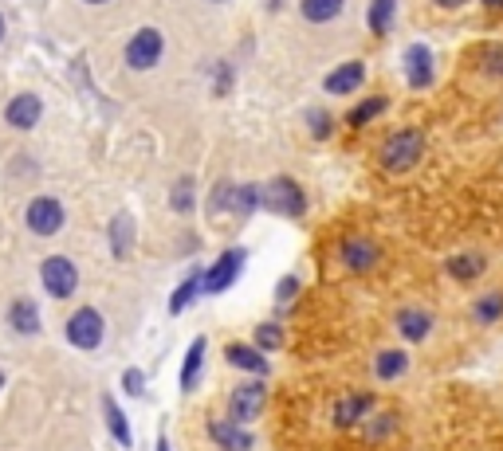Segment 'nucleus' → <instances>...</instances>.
Returning <instances> with one entry per match:
<instances>
[{
    "label": "nucleus",
    "instance_id": "1",
    "mask_svg": "<svg viewBox=\"0 0 503 451\" xmlns=\"http://www.w3.org/2000/svg\"><path fill=\"white\" fill-rule=\"evenodd\" d=\"M425 154V134L421 130H398L382 142V169L385 173H405L413 169Z\"/></svg>",
    "mask_w": 503,
    "mask_h": 451
},
{
    "label": "nucleus",
    "instance_id": "2",
    "mask_svg": "<svg viewBox=\"0 0 503 451\" xmlns=\"http://www.w3.org/2000/svg\"><path fill=\"white\" fill-rule=\"evenodd\" d=\"M260 204L264 208H272V212H280V217H292V220H299L307 212V197H303V189H299L292 177L267 181V185L260 189Z\"/></svg>",
    "mask_w": 503,
    "mask_h": 451
},
{
    "label": "nucleus",
    "instance_id": "3",
    "mask_svg": "<svg viewBox=\"0 0 503 451\" xmlns=\"http://www.w3.org/2000/svg\"><path fill=\"white\" fill-rule=\"evenodd\" d=\"M40 279H44V291L51 298H71L75 287H79V271H75V263L67 260V255H51V260H44Z\"/></svg>",
    "mask_w": 503,
    "mask_h": 451
},
{
    "label": "nucleus",
    "instance_id": "4",
    "mask_svg": "<svg viewBox=\"0 0 503 451\" xmlns=\"http://www.w3.org/2000/svg\"><path fill=\"white\" fill-rule=\"evenodd\" d=\"M106 334V326H103V314L99 310H91V306H79L75 314L67 318V341L75 349H94L103 341Z\"/></svg>",
    "mask_w": 503,
    "mask_h": 451
},
{
    "label": "nucleus",
    "instance_id": "5",
    "mask_svg": "<svg viewBox=\"0 0 503 451\" xmlns=\"http://www.w3.org/2000/svg\"><path fill=\"white\" fill-rule=\"evenodd\" d=\"M162 31L157 28H142L134 31V40L126 44V67L130 71H149L157 59H162Z\"/></svg>",
    "mask_w": 503,
    "mask_h": 451
},
{
    "label": "nucleus",
    "instance_id": "6",
    "mask_svg": "<svg viewBox=\"0 0 503 451\" xmlns=\"http://www.w3.org/2000/svg\"><path fill=\"white\" fill-rule=\"evenodd\" d=\"M28 228L36 235H56L63 228V204L56 197H36L28 204Z\"/></svg>",
    "mask_w": 503,
    "mask_h": 451
},
{
    "label": "nucleus",
    "instance_id": "7",
    "mask_svg": "<svg viewBox=\"0 0 503 451\" xmlns=\"http://www.w3.org/2000/svg\"><path fill=\"white\" fill-rule=\"evenodd\" d=\"M240 267H244V252L240 248H232V252H224L217 263L205 271V295H220V291H229L232 283H237V275H240Z\"/></svg>",
    "mask_w": 503,
    "mask_h": 451
},
{
    "label": "nucleus",
    "instance_id": "8",
    "mask_svg": "<svg viewBox=\"0 0 503 451\" xmlns=\"http://www.w3.org/2000/svg\"><path fill=\"white\" fill-rule=\"evenodd\" d=\"M264 385L260 381H252V385H240L237 393H232V401H229V412H232V424H248L260 416V408H264Z\"/></svg>",
    "mask_w": 503,
    "mask_h": 451
},
{
    "label": "nucleus",
    "instance_id": "9",
    "mask_svg": "<svg viewBox=\"0 0 503 451\" xmlns=\"http://www.w3.org/2000/svg\"><path fill=\"white\" fill-rule=\"evenodd\" d=\"M212 204H217V208L237 212V217H248V212L264 208V204H260V189H256V185H224Z\"/></svg>",
    "mask_w": 503,
    "mask_h": 451
},
{
    "label": "nucleus",
    "instance_id": "10",
    "mask_svg": "<svg viewBox=\"0 0 503 451\" xmlns=\"http://www.w3.org/2000/svg\"><path fill=\"white\" fill-rule=\"evenodd\" d=\"M40 114H44V102H40L36 94H16V99L4 106V122L13 126V130H31V126L40 122Z\"/></svg>",
    "mask_w": 503,
    "mask_h": 451
},
{
    "label": "nucleus",
    "instance_id": "11",
    "mask_svg": "<svg viewBox=\"0 0 503 451\" xmlns=\"http://www.w3.org/2000/svg\"><path fill=\"white\" fill-rule=\"evenodd\" d=\"M405 79H409V87H417V91L433 83V51L429 48H421V44L405 48Z\"/></svg>",
    "mask_w": 503,
    "mask_h": 451
},
{
    "label": "nucleus",
    "instance_id": "12",
    "mask_svg": "<svg viewBox=\"0 0 503 451\" xmlns=\"http://www.w3.org/2000/svg\"><path fill=\"white\" fill-rule=\"evenodd\" d=\"M342 263H346V271H370L373 263H378V248H373L370 240H362V235H350V240H342Z\"/></svg>",
    "mask_w": 503,
    "mask_h": 451
},
{
    "label": "nucleus",
    "instance_id": "13",
    "mask_svg": "<svg viewBox=\"0 0 503 451\" xmlns=\"http://www.w3.org/2000/svg\"><path fill=\"white\" fill-rule=\"evenodd\" d=\"M373 408V396L370 393H346L342 401L335 404V428H355L362 416Z\"/></svg>",
    "mask_w": 503,
    "mask_h": 451
},
{
    "label": "nucleus",
    "instance_id": "14",
    "mask_svg": "<svg viewBox=\"0 0 503 451\" xmlns=\"http://www.w3.org/2000/svg\"><path fill=\"white\" fill-rule=\"evenodd\" d=\"M224 358H229V365H237V369H244V373H264L272 369V365H267V358L256 346H240V341H229V346H224Z\"/></svg>",
    "mask_w": 503,
    "mask_h": 451
},
{
    "label": "nucleus",
    "instance_id": "15",
    "mask_svg": "<svg viewBox=\"0 0 503 451\" xmlns=\"http://www.w3.org/2000/svg\"><path fill=\"white\" fill-rule=\"evenodd\" d=\"M8 326H13L16 334H24V338L40 334V310H36V303H31V298H16V303L8 306Z\"/></svg>",
    "mask_w": 503,
    "mask_h": 451
},
{
    "label": "nucleus",
    "instance_id": "16",
    "mask_svg": "<svg viewBox=\"0 0 503 451\" xmlns=\"http://www.w3.org/2000/svg\"><path fill=\"white\" fill-rule=\"evenodd\" d=\"M209 436L217 439L220 451H252V436L237 424H224V420H212L209 424Z\"/></svg>",
    "mask_w": 503,
    "mask_h": 451
},
{
    "label": "nucleus",
    "instance_id": "17",
    "mask_svg": "<svg viewBox=\"0 0 503 451\" xmlns=\"http://www.w3.org/2000/svg\"><path fill=\"white\" fill-rule=\"evenodd\" d=\"M362 79H366V67H362V63H342V67H335V71L327 75L323 87H327L330 94H350Z\"/></svg>",
    "mask_w": 503,
    "mask_h": 451
},
{
    "label": "nucleus",
    "instance_id": "18",
    "mask_svg": "<svg viewBox=\"0 0 503 451\" xmlns=\"http://www.w3.org/2000/svg\"><path fill=\"white\" fill-rule=\"evenodd\" d=\"M205 349H209L205 338H197V341L189 346V353H185V369H181V393H193V389H197V377H201V369H205Z\"/></svg>",
    "mask_w": 503,
    "mask_h": 451
},
{
    "label": "nucleus",
    "instance_id": "19",
    "mask_svg": "<svg viewBox=\"0 0 503 451\" xmlns=\"http://www.w3.org/2000/svg\"><path fill=\"white\" fill-rule=\"evenodd\" d=\"M398 330L409 341H425V338H429V330H433V318L425 314V310H417V306H405L398 314Z\"/></svg>",
    "mask_w": 503,
    "mask_h": 451
},
{
    "label": "nucleus",
    "instance_id": "20",
    "mask_svg": "<svg viewBox=\"0 0 503 451\" xmlns=\"http://www.w3.org/2000/svg\"><path fill=\"white\" fill-rule=\"evenodd\" d=\"M103 416H106V428H111V436L119 439L122 447H130V444H134V436H130V424H126L122 408H119V401H114L111 393L103 396Z\"/></svg>",
    "mask_w": 503,
    "mask_h": 451
},
{
    "label": "nucleus",
    "instance_id": "21",
    "mask_svg": "<svg viewBox=\"0 0 503 451\" xmlns=\"http://www.w3.org/2000/svg\"><path fill=\"white\" fill-rule=\"evenodd\" d=\"M197 295H205V271H193V275L185 279V283H181L177 291L169 295V310H174V314H181V310H185Z\"/></svg>",
    "mask_w": 503,
    "mask_h": 451
},
{
    "label": "nucleus",
    "instance_id": "22",
    "mask_svg": "<svg viewBox=\"0 0 503 451\" xmlns=\"http://www.w3.org/2000/svg\"><path fill=\"white\" fill-rule=\"evenodd\" d=\"M130 240H134V220L126 217V212H119V217L111 220V252L122 260V255L130 252Z\"/></svg>",
    "mask_w": 503,
    "mask_h": 451
},
{
    "label": "nucleus",
    "instance_id": "23",
    "mask_svg": "<svg viewBox=\"0 0 503 451\" xmlns=\"http://www.w3.org/2000/svg\"><path fill=\"white\" fill-rule=\"evenodd\" d=\"M405 365H409V358H405L401 349H385V353H378V361H373V373H378V381H393L405 373Z\"/></svg>",
    "mask_w": 503,
    "mask_h": 451
},
{
    "label": "nucleus",
    "instance_id": "24",
    "mask_svg": "<svg viewBox=\"0 0 503 451\" xmlns=\"http://www.w3.org/2000/svg\"><path fill=\"white\" fill-rule=\"evenodd\" d=\"M342 4H346V0H303V16L311 20V24H327V20H335L342 13Z\"/></svg>",
    "mask_w": 503,
    "mask_h": 451
},
{
    "label": "nucleus",
    "instance_id": "25",
    "mask_svg": "<svg viewBox=\"0 0 503 451\" xmlns=\"http://www.w3.org/2000/svg\"><path fill=\"white\" fill-rule=\"evenodd\" d=\"M393 8H398V0H373L370 4V31L373 36H385V31L393 28Z\"/></svg>",
    "mask_w": 503,
    "mask_h": 451
},
{
    "label": "nucleus",
    "instance_id": "26",
    "mask_svg": "<svg viewBox=\"0 0 503 451\" xmlns=\"http://www.w3.org/2000/svg\"><path fill=\"white\" fill-rule=\"evenodd\" d=\"M480 271H484V255H456V260H448V275L460 279V283L476 279Z\"/></svg>",
    "mask_w": 503,
    "mask_h": 451
},
{
    "label": "nucleus",
    "instance_id": "27",
    "mask_svg": "<svg viewBox=\"0 0 503 451\" xmlns=\"http://www.w3.org/2000/svg\"><path fill=\"white\" fill-rule=\"evenodd\" d=\"M385 106H390V102H385L382 94H373V99H366L362 106H355V111L346 114V122H350V126H366V122H373V118L385 111Z\"/></svg>",
    "mask_w": 503,
    "mask_h": 451
},
{
    "label": "nucleus",
    "instance_id": "28",
    "mask_svg": "<svg viewBox=\"0 0 503 451\" xmlns=\"http://www.w3.org/2000/svg\"><path fill=\"white\" fill-rule=\"evenodd\" d=\"M499 314H503V295L496 291V295H484L476 303V322H499Z\"/></svg>",
    "mask_w": 503,
    "mask_h": 451
},
{
    "label": "nucleus",
    "instance_id": "29",
    "mask_svg": "<svg viewBox=\"0 0 503 451\" xmlns=\"http://www.w3.org/2000/svg\"><path fill=\"white\" fill-rule=\"evenodd\" d=\"M283 338H280V326L275 322H264V326H256V349H280Z\"/></svg>",
    "mask_w": 503,
    "mask_h": 451
},
{
    "label": "nucleus",
    "instance_id": "30",
    "mask_svg": "<svg viewBox=\"0 0 503 451\" xmlns=\"http://www.w3.org/2000/svg\"><path fill=\"white\" fill-rule=\"evenodd\" d=\"M169 204H174L177 212H193V177H181L177 189L169 192Z\"/></svg>",
    "mask_w": 503,
    "mask_h": 451
},
{
    "label": "nucleus",
    "instance_id": "31",
    "mask_svg": "<svg viewBox=\"0 0 503 451\" xmlns=\"http://www.w3.org/2000/svg\"><path fill=\"white\" fill-rule=\"evenodd\" d=\"M122 389L130 393V396H138V401H142V396H146V377H142L138 369H126V373H122Z\"/></svg>",
    "mask_w": 503,
    "mask_h": 451
},
{
    "label": "nucleus",
    "instance_id": "32",
    "mask_svg": "<svg viewBox=\"0 0 503 451\" xmlns=\"http://www.w3.org/2000/svg\"><path fill=\"white\" fill-rule=\"evenodd\" d=\"M307 122H311V134H315V137H330V114H323V111H307Z\"/></svg>",
    "mask_w": 503,
    "mask_h": 451
},
{
    "label": "nucleus",
    "instance_id": "33",
    "mask_svg": "<svg viewBox=\"0 0 503 451\" xmlns=\"http://www.w3.org/2000/svg\"><path fill=\"white\" fill-rule=\"evenodd\" d=\"M299 295V279L295 275H287L283 283H280V291H275V298H280V306H292V298Z\"/></svg>",
    "mask_w": 503,
    "mask_h": 451
},
{
    "label": "nucleus",
    "instance_id": "34",
    "mask_svg": "<svg viewBox=\"0 0 503 451\" xmlns=\"http://www.w3.org/2000/svg\"><path fill=\"white\" fill-rule=\"evenodd\" d=\"M484 67H488V71H496V75H503V48H499V44H496V48H488Z\"/></svg>",
    "mask_w": 503,
    "mask_h": 451
},
{
    "label": "nucleus",
    "instance_id": "35",
    "mask_svg": "<svg viewBox=\"0 0 503 451\" xmlns=\"http://www.w3.org/2000/svg\"><path fill=\"white\" fill-rule=\"evenodd\" d=\"M229 87H232V71H229V63H220L217 67V94H224Z\"/></svg>",
    "mask_w": 503,
    "mask_h": 451
},
{
    "label": "nucleus",
    "instance_id": "36",
    "mask_svg": "<svg viewBox=\"0 0 503 451\" xmlns=\"http://www.w3.org/2000/svg\"><path fill=\"white\" fill-rule=\"evenodd\" d=\"M390 428H393V416H382V420L373 424V432H370V439H382L385 432H390Z\"/></svg>",
    "mask_w": 503,
    "mask_h": 451
},
{
    "label": "nucleus",
    "instance_id": "37",
    "mask_svg": "<svg viewBox=\"0 0 503 451\" xmlns=\"http://www.w3.org/2000/svg\"><path fill=\"white\" fill-rule=\"evenodd\" d=\"M436 4H441V8H460L464 0H436Z\"/></svg>",
    "mask_w": 503,
    "mask_h": 451
},
{
    "label": "nucleus",
    "instance_id": "38",
    "mask_svg": "<svg viewBox=\"0 0 503 451\" xmlns=\"http://www.w3.org/2000/svg\"><path fill=\"white\" fill-rule=\"evenodd\" d=\"M157 451H169V439L162 436V439H157Z\"/></svg>",
    "mask_w": 503,
    "mask_h": 451
},
{
    "label": "nucleus",
    "instance_id": "39",
    "mask_svg": "<svg viewBox=\"0 0 503 451\" xmlns=\"http://www.w3.org/2000/svg\"><path fill=\"white\" fill-rule=\"evenodd\" d=\"M484 4H488V8H503V0H484Z\"/></svg>",
    "mask_w": 503,
    "mask_h": 451
},
{
    "label": "nucleus",
    "instance_id": "40",
    "mask_svg": "<svg viewBox=\"0 0 503 451\" xmlns=\"http://www.w3.org/2000/svg\"><path fill=\"white\" fill-rule=\"evenodd\" d=\"M267 8H283V0H267Z\"/></svg>",
    "mask_w": 503,
    "mask_h": 451
},
{
    "label": "nucleus",
    "instance_id": "41",
    "mask_svg": "<svg viewBox=\"0 0 503 451\" xmlns=\"http://www.w3.org/2000/svg\"><path fill=\"white\" fill-rule=\"evenodd\" d=\"M0 40H4V16H0Z\"/></svg>",
    "mask_w": 503,
    "mask_h": 451
},
{
    "label": "nucleus",
    "instance_id": "42",
    "mask_svg": "<svg viewBox=\"0 0 503 451\" xmlns=\"http://www.w3.org/2000/svg\"><path fill=\"white\" fill-rule=\"evenodd\" d=\"M0 389H4V373H0Z\"/></svg>",
    "mask_w": 503,
    "mask_h": 451
},
{
    "label": "nucleus",
    "instance_id": "43",
    "mask_svg": "<svg viewBox=\"0 0 503 451\" xmlns=\"http://www.w3.org/2000/svg\"><path fill=\"white\" fill-rule=\"evenodd\" d=\"M87 4H103V0H87Z\"/></svg>",
    "mask_w": 503,
    "mask_h": 451
}]
</instances>
